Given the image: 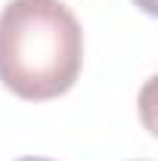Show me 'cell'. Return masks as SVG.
Segmentation results:
<instances>
[{
	"label": "cell",
	"instance_id": "6da1fadb",
	"mask_svg": "<svg viewBox=\"0 0 158 161\" xmlns=\"http://www.w3.org/2000/svg\"><path fill=\"white\" fill-rule=\"evenodd\" d=\"M84 31L62 0H9L0 13V80L19 99H56L75 87Z\"/></svg>",
	"mask_w": 158,
	"mask_h": 161
},
{
	"label": "cell",
	"instance_id": "7a4b0ae2",
	"mask_svg": "<svg viewBox=\"0 0 158 161\" xmlns=\"http://www.w3.org/2000/svg\"><path fill=\"white\" fill-rule=\"evenodd\" d=\"M137 6H143L146 13H155V0H137Z\"/></svg>",
	"mask_w": 158,
	"mask_h": 161
},
{
	"label": "cell",
	"instance_id": "3957f363",
	"mask_svg": "<svg viewBox=\"0 0 158 161\" xmlns=\"http://www.w3.org/2000/svg\"><path fill=\"white\" fill-rule=\"evenodd\" d=\"M19 161H53V158H19Z\"/></svg>",
	"mask_w": 158,
	"mask_h": 161
},
{
	"label": "cell",
	"instance_id": "277c9868",
	"mask_svg": "<svg viewBox=\"0 0 158 161\" xmlns=\"http://www.w3.org/2000/svg\"><path fill=\"white\" fill-rule=\"evenodd\" d=\"M137 161H149V158H137Z\"/></svg>",
	"mask_w": 158,
	"mask_h": 161
}]
</instances>
